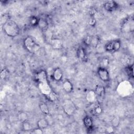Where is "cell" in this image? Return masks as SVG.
I'll return each instance as SVG.
<instances>
[{"label":"cell","instance_id":"6da1fadb","mask_svg":"<svg viewBox=\"0 0 134 134\" xmlns=\"http://www.w3.org/2000/svg\"><path fill=\"white\" fill-rule=\"evenodd\" d=\"M2 27L5 34L11 38L16 37L20 32V28L18 25L11 18L2 25Z\"/></svg>","mask_w":134,"mask_h":134},{"label":"cell","instance_id":"7a4b0ae2","mask_svg":"<svg viewBox=\"0 0 134 134\" xmlns=\"http://www.w3.org/2000/svg\"><path fill=\"white\" fill-rule=\"evenodd\" d=\"M25 49L31 53H36L40 49V45L37 43L35 40L31 36L26 37L23 40Z\"/></svg>","mask_w":134,"mask_h":134},{"label":"cell","instance_id":"3957f363","mask_svg":"<svg viewBox=\"0 0 134 134\" xmlns=\"http://www.w3.org/2000/svg\"><path fill=\"white\" fill-rule=\"evenodd\" d=\"M63 110L68 116H73L76 110V107L71 99H66L62 104Z\"/></svg>","mask_w":134,"mask_h":134},{"label":"cell","instance_id":"277c9868","mask_svg":"<svg viewBox=\"0 0 134 134\" xmlns=\"http://www.w3.org/2000/svg\"><path fill=\"white\" fill-rule=\"evenodd\" d=\"M121 42L119 39H116L107 42L104 46L105 50L108 52H115L119 50Z\"/></svg>","mask_w":134,"mask_h":134},{"label":"cell","instance_id":"5b68a950","mask_svg":"<svg viewBox=\"0 0 134 134\" xmlns=\"http://www.w3.org/2000/svg\"><path fill=\"white\" fill-rule=\"evenodd\" d=\"M97 74L99 79L104 82H108L110 80L109 72L107 68L99 66L97 70Z\"/></svg>","mask_w":134,"mask_h":134},{"label":"cell","instance_id":"8992f818","mask_svg":"<svg viewBox=\"0 0 134 134\" xmlns=\"http://www.w3.org/2000/svg\"><path fill=\"white\" fill-rule=\"evenodd\" d=\"M83 123L87 130V132L88 133L92 132L94 130L93 120L92 118L88 115L85 116L83 119Z\"/></svg>","mask_w":134,"mask_h":134},{"label":"cell","instance_id":"52a82bcc","mask_svg":"<svg viewBox=\"0 0 134 134\" xmlns=\"http://www.w3.org/2000/svg\"><path fill=\"white\" fill-rule=\"evenodd\" d=\"M103 7L107 12H112L116 10L119 7V4L114 1H108L103 4Z\"/></svg>","mask_w":134,"mask_h":134},{"label":"cell","instance_id":"ba28073f","mask_svg":"<svg viewBox=\"0 0 134 134\" xmlns=\"http://www.w3.org/2000/svg\"><path fill=\"white\" fill-rule=\"evenodd\" d=\"M35 80L38 84L48 82L46 71L43 70L38 71L35 75Z\"/></svg>","mask_w":134,"mask_h":134},{"label":"cell","instance_id":"9c48e42d","mask_svg":"<svg viewBox=\"0 0 134 134\" xmlns=\"http://www.w3.org/2000/svg\"><path fill=\"white\" fill-rule=\"evenodd\" d=\"M63 75V73L61 69L59 67H57L53 70L51 74V77L53 81L59 82L62 80Z\"/></svg>","mask_w":134,"mask_h":134},{"label":"cell","instance_id":"30bf717a","mask_svg":"<svg viewBox=\"0 0 134 134\" xmlns=\"http://www.w3.org/2000/svg\"><path fill=\"white\" fill-rule=\"evenodd\" d=\"M76 57L82 61H86L87 60V54L85 49L82 46H80L76 51Z\"/></svg>","mask_w":134,"mask_h":134},{"label":"cell","instance_id":"8fae6325","mask_svg":"<svg viewBox=\"0 0 134 134\" xmlns=\"http://www.w3.org/2000/svg\"><path fill=\"white\" fill-rule=\"evenodd\" d=\"M62 88L66 93H71L73 92L74 87L72 83L68 79H65L62 83Z\"/></svg>","mask_w":134,"mask_h":134},{"label":"cell","instance_id":"7c38bea8","mask_svg":"<svg viewBox=\"0 0 134 134\" xmlns=\"http://www.w3.org/2000/svg\"><path fill=\"white\" fill-rule=\"evenodd\" d=\"M37 27L41 31H46L49 27L48 22L45 18L39 17Z\"/></svg>","mask_w":134,"mask_h":134},{"label":"cell","instance_id":"4fadbf2b","mask_svg":"<svg viewBox=\"0 0 134 134\" xmlns=\"http://www.w3.org/2000/svg\"><path fill=\"white\" fill-rule=\"evenodd\" d=\"M49 126V123L48 119L46 118H42L39 119L37 122V127L41 129H45L47 128Z\"/></svg>","mask_w":134,"mask_h":134},{"label":"cell","instance_id":"5bb4252c","mask_svg":"<svg viewBox=\"0 0 134 134\" xmlns=\"http://www.w3.org/2000/svg\"><path fill=\"white\" fill-rule=\"evenodd\" d=\"M97 95L94 91V90H91L87 92L86 95V99L88 102L91 103H94L97 99Z\"/></svg>","mask_w":134,"mask_h":134},{"label":"cell","instance_id":"9a60e30c","mask_svg":"<svg viewBox=\"0 0 134 134\" xmlns=\"http://www.w3.org/2000/svg\"><path fill=\"white\" fill-rule=\"evenodd\" d=\"M51 46L55 49H60L63 47V42L60 39L54 38L50 40Z\"/></svg>","mask_w":134,"mask_h":134},{"label":"cell","instance_id":"2e32d148","mask_svg":"<svg viewBox=\"0 0 134 134\" xmlns=\"http://www.w3.org/2000/svg\"><path fill=\"white\" fill-rule=\"evenodd\" d=\"M94 91L96 93L97 96L102 97L104 96L105 93V87L100 84H97L94 90Z\"/></svg>","mask_w":134,"mask_h":134},{"label":"cell","instance_id":"e0dca14e","mask_svg":"<svg viewBox=\"0 0 134 134\" xmlns=\"http://www.w3.org/2000/svg\"><path fill=\"white\" fill-rule=\"evenodd\" d=\"M39 108L41 113L45 115H49L50 114V110L48 106L46 103L41 102L39 104Z\"/></svg>","mask_w":134,"mask_h":134},{"label":"cell","instance_id":"ac0fdd59","mask_svg":"<svg viewBox=\"0 0 134 134\" xmlns=\"http://www.w3.org/2000/svg\"><path fill=\"white\" fill-rule=\"evenodd\" d=\"M21 129L23 131L25 132H28L32 130V126L30 122L28 120V119L21 122Z\"/></svg>","mask_w":134,"mask_h":134},{"label":"cell","instance_id":"d6986e66","mask_svg":"<svg viewBox=\"0 0 134 134\" xmlns=\"http://www.w3.org/2000/svg\"><path fill=\"white\" fill-rule=\"evenodd\" d=\"M100 39L97 35H94L91 36V46L96 48L100 43Z\"/></svg>","mask_w":134,"mask_h":134},{"label":"cell","instance_id":"ffe728a7","mask_svg":"<svg viewBox=\"0 0 134 134\" xmlns=\"http://www.w3.org/2000/svg\"><path fill=\"white\" fill-rule=\"evenodd\" d=\"M125 71L130 79L133 78V64L129 65L125 67Z\"/></svg>","mask_w":134,"mask_h":134},{"label":"cell","instance_id":"44dd1931","mask_svg":"<svg viewBox=\"0 0 134 134\" xmlns=\"http://www.w3.org/2000/svg\"><path fill=\"white\" fill-rule=\"evenodd\" d=\"M1 79L3 80H7L9 76V70L6 68H3L0 72Z\"/></svg>","mask_w":134,"mask_h":134},{"label":"cell","instance_id":"7402d4cb","mask_svg":"<svg viewBox=\"0 0 134 134\" xmlns=\"http://www.w3.org/2000/svg\"><path fill=\"white\" fill-rule=\"evenodd\" d=\"M120 119L118 116L114 117L110 121L111 125L113 128H117L120 124Z\"/></svg>","mask_w":134,"mask_h":134},{"label":"cell","instance_id":"603a6c76","mask_svg":"<svg viewBox=\"0 0 134 134\" xmlns=\"http://www.w3.org/2000/svg\"><path fill=\"white\" fill-rule=\"evenodd\" d=\"M38 20H39L38 17H36L35 16H31L29 18V25L32 27H36V26L37 27Z\"/></svg>","mask_w":134,"mask_h":134},{"label":"cell","instance_id":"cb8c5ba5","mask_svg":"<svg viewBox=\"0 0 134 134\" xmlns=\"http://www.w3.org/2000/svg\"><path fill=\"white\" fill-rule=\"evenodd\" d=\"M109 59L107 58H104L100 60V61L99 63V66L107 69L109 65Z\"/></svg>","mask_w":134,"mask_h":134},{"label":"cell","instance_id":"d4e9b609","mask_svg":"<svg viewBox=\"0 0 134 134\" xmlns=\"http://www.w3.org/2000/svg\"><path fill=\"white\" fill-rule=\"evenodd\" d=\"M102 111H103V109L102 107L100 105H97L92 109V112L93 114L95 115H99L102 113Z\"/></svg>","mask_w":134,"mask_h":134},{"label":"cell","instance_id":"484cf974","mask_svg":"<svg viewBox=\"0 0 134 134\" xmlns=\"http://www.w3.org/2000/svg\"><path fill=\"white\" fill-rule=\"evenodd\" d=\"M10 17L9 16V14L5 13L3 14L1 17V23L2 26L3 25L8 19H9Z\"/></svg>","mask_w":134,"mask_h":134},{"label":"cell","instance_id":"4316f807","mask_svg":"<svg viewBox=\"0 0 134 134\" xmlns=\"http://www.w3.org/2000/svg\"><path fill=\"white\" fill-rule=\"evenodd\" d=\"M91 36L90 35H87L85 37L83 40V43L86 47H91Z\"/></svg>","mask_w":134,"mask_h":134},{"label":"cell","instance_id":"83f0119b","mask_svg":"<svg viewBox=\"0 0 134 134\" xmlns=\"http://www.w3.org/2000/svg\"><path fill=\"white\" fill-rule=\"evenodd\" d=\"M31 133L35 134H42L43 133V129H41L38 127L32 129L31 131Z\"/></svg>","mask_w":134,"mask_h":134},{"label":"cell","instance_id":"f1b7e54d","mask_svg":"<svg viewBox=\"0 0 134 134\" xmlns=\"http://www.w3.org/2000/svg\"><path fill=\"white\" fill-rule=\"evenodd\" d=\"M96 21L95 19L92 17V18H91V19H90V21H89V23H88L89 25H91V26H95V24H96Z\"/></svg>","mask_w":134,"mask_h":134}]
</instances>
